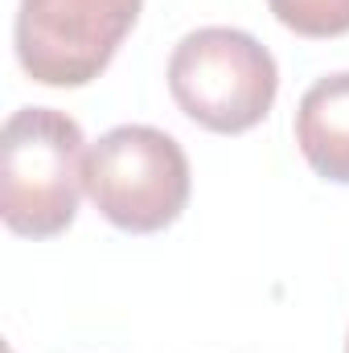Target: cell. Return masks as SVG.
<instances>
[{
  "label": "cell",
  "instance_id": "cell-4",
  "mask_svg": "<svg viewBox=\"0 0 349 353\" xmlns=\"http://www.w3.org/2000/svg\"><path fill=\"white\" fill-rule=\"evenodd\" d=\"M144 0H21L17 62L41 87H87L111 66Z\"/></svg>",
  "mask_w": 349,
  "mask_h": 353
},
{
  "label": "cell",
  "instance_id": "cell-6",
  "mask_svg": "<svg viewBox=\"0 0 349 353\" xmlns=\"http://www.w3.org/2000/svg\"><path fill=\"white\" fill-rule=\"evenodd\" d=\"M275 21L300 37H341L349 33V0H267Z\"/></svg>",
  "mask_w": 349,
  "mask_h": 353
},
{
  "label": "cell",
  "instance_id": "cell-1",
  "mask_svg": "<svg viewBox=\"0 0 349 353\" xmlns=\"http://www.w3.org/2000/svg\"><path fill=\"white\" fill-rule=\"evenodd\" d=\"M83 128L54 107H21L0 132V218L21 239H54L87 189Z\"/></svg>",
  "mask_w": 349,
  "mask_h": 353
},
{
  "label": "cell",
  "instance_id": "cell-5",
  "mask_svg": "<svg viewBox=\"0 0 349 353\" xmlns=\"http://www.w3.org/2000/svg\"><path fill=\"white\" fill-rule=\"evenodd\" d=\"M296 144L312 173L349 185V70L325 74L296 107Z\"/></svg>",
  "mask_w": 349,
  "mask_h": 353
},
{
  "label": "cell",
  "instance_id": "cell-2",
  "mask_svg": "<svg viewBox=\"0 0 349 353\" xmlns=\"http://www.w3.org/2000/svg\"><path fill=\"white\" fill-rule=\"evenodd\" d=\"M169 90L177 107L218 136L251 132L267 119L279 70L271 50L243 29L206 25L177 41L169 58Z\"/></svg>",
  "mask_w": 349,
  "mask_h": 353
},
{
  "label": "cell",
  "instance_id": "cell-3",
  "mask_svg": "<svg viewBox=\"0 0 349 353\" xmlns=\"http://www.w3.org/2000/svg\"><path fill=\"white\" fill-rule=\"evenodd\" d=\"M83 181L94 210L128 234H157L189 205L185 148L148 123H123L99 136L87 148Z\"/></svg>",
  "mask_w": 349,
  "mask_h": 353
},
{
  "label": "cell",
  "instance_id": "cell-7",
  "mask_svg": "<svg viewBox=\"0 0 349 353\" xmlns=\"http://www.w3.org/2000/svg\"><path fill=\"white\" fill-rule=\"evenodd\" d=\"M346 353H349V337H346Z\"/></svg>",
  "mask_w": 349,
  "mask_h": 353
}]
</instances>
